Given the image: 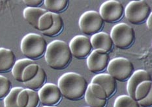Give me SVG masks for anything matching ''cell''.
<instances>
[{
    "label": "cell",
    "instance_id": "6da1fadb",
    "mask_svg": "<svg viewBox=\"0 0 152 107\" xmlns=\"http://www.w3.org/2000/svg\"><path fill=\"white\" fill-rule=\"evenodd\" d=\"M88 85L85 78L75 72L63 74L58 80V86L62 96L71 101L82 98L85 95Z\"/></svg>",
    "mask_w": 152,
    "mask_h": 107
},
{
    "label": "cell",
    "instance_id": "7a4b0ae2",
    "mask_svg": "<svg viewBox=\"0 0 152 107\" xmlns=\"http://www.w3.org/2000/svg\"><path fill=\"white\" fill-rule=\"evenodd\" d=\"M45 58L49 67L53 70H61L69 66L72 55L67 43L56 40L47 45Z\"/></svg>",
    "mask_w": 152,
    "mask_h": 107
},
{
    "label": "cell",
    "instance_id": "3957f363",
    "mask_svg": "<svg viewBox=\"0 0 152 107\" xmlns=\"http://www.w3.org/2000/svg\"><path fill=\"white\" fill-rule=\"evenodd\" d=\"M47 44L41 35L28 33L25 35L20 42L22 54L31 60L38 59L45 53Z\"/></svg>",
    "mask_w": 152,
    "mask_h": 107
},
{
    "label": "cell",
    "instance_id": "277c9868",
    "mask_svg": "<svg viewBox=\"0 0 152 107\" xmlns=\"http://www.w3.org/2000/svg\"><path fill=\"white\" fill-rule=\"evenodd\" d=\"M110 37L114 45L120 49H127L133 45L135 40L133 28L125 23H119L112 28Z\"/></svg>",
    "mask_w": 152,
    "mask_h": 107
},
{
    "label": "cell",
    "instance_id": "5b68a950",
    "mask_svg": "<svg viewBox=\"0 0 152 107\" xmlns=\"http://www.w3.org/2000/svg\"><path fill=\"white\" fill-rule=\"evenodd\" d=\"M151 13L150 6L145 0L131 1L124 8L125 18L134 25L142 24Z\"/></svg>",
    "mask_w": 152,
    "mask_h": 107
},
{
    "label": "cell",
    "instance_id": "8992f818",
    "mask_svg": "<svg viewBox=\"0 0 152 107\" xmlns=\"http://www.w3.org/2000/svg\"><path fill=\"white\" fill-rule=\"evenodd\" d=\"M107 70L108 73L115 80L124 82L128 80L134 72V66L127 58L116 57L109 61Z\"/></svg>",
    "mask_w": 152,
    "mask_h": 107
},
{
    "label": "cell",
    "instance_id": "52a82bcc",
    "mask_svg": "<svg viewBox=\"0 0 152 107\" xmlns=\"http://www.w3.org/2000/svg\"><path fill=\"white\" fill-rule=\"evenodd\" d=\"M104 24V22L100 14L95 11L84 12L78 20L80 31L87 35H93L100 32L103 27Z\"/></svg>",
    "mask_w": 152,
    "mask_h": 107
},
{
    "label": "cell",
    "instance_id": "ba28073f",
    "mask_svg": "<svg viewBox=\"0 0 152 107\" xmlns=\"http://www.w3.org/2000/svg\"><path fill=\"white\" fill-rule=\"evenodd\" d=\"M99 14L104 22L115 23L118 22L124 14V7L122 3L117 0H108L102 3Z\"/></svg>",
    "mask_w": 152,
    "mask_h": 107
},
{
    "label": "cell",
    "instance_id": "9c48e42d",
    "mask_svg": "<svg viewBox=\"0 0 152 107\" xmlns=\"http://www.w3.org/2000/svg\"><path fill=\"white\" fill-rule=\"evenodd\" d=\"M72 56L78 59L87 57L92 51L90 38L84 35H77L72 38L69 44Z\"/></svg>",
    "mask_w": 152,
    "mask_h": 107
},
{
    "label": "cell",
    "instance_id": "30bf717a",
    "mask_svg": "<svg viewBox=\"0 0 152 107\" xmlns=\"http://www.w3.org/2000/svg\"><path fill=\"white\" fill-rule=\"evenodd\" d=\"M38 95L44 106H55L62 98V94L58 85L53 83H46L38 91Z\"/></svg>",
    "mask_w": 152,
    "mask_h": 107
},
{
    "label": "cell",
    "instance_id": "8fae6325",
    "mask_svg": "<svg viewBox=\"0 0 152 107\" xmlns=\"http://www.w3.org/2000/svg\"><path fill=\"white\" fill-rule=\"evenodd\" d=\"M109 61V55L104 50H93L88 56L86 64L91 72L101 73L107 69Z\"/></svg>",
    "mask_w": 152,
    "mask_h": 107
},
{
    "label": "cell",
    "instance_id": "7c38bea8",
    "mask_svg": "<svg viewBox=\"0 0 152 107\" xmlns=\"http://www.w3.org/2000/svg\"><path fill=\"white\" fill-rule=\"evenodd\" d=\"M91 83L99 84L103 88L107 98L112 97L116 92L117 82L114 78L108 73H99L93 77Z\"/></svg>",
    "mask_w": 152,
    "mask_h": 107
},
{
    "label": "cell",
    "instance_id": "4fadbf2b",
    "mask_svg": "<svg viewBox=\"0 0 152 107\" xmlns=\"http://www.w3.org/2000/svg\"><path fill=\"white\" fill-rule=\"evenodd\" d=\"M90 40L94 50H102L108 53L113 49V42H112L110 34H108L107 32H97V33L91 35Z\"/></svg>",
    "mask_w": 152,
    "mask_h": 107
},
{
    "label": "cell",
    "instance_id": "5bb4252c",
    "mask_svg": "<svg viewBox=\"0 0 152 107\" xmlns=\"http://www.w3.org/2000/svg\"><path fill=\"white\" fill-rule=\"evenodd\" d=\"M144 80H151V75L144 70L134 71L131 76L129 78L127 83V92L130 97L134 99V92L139 84Z\"/></svg>",
    "mask_w": 152,
    "mask_h": 107
},
{
    "label": "cell",
    "instance_id": "9a60e30c",
    "mask_svg": "<svg viewBox=\"0 0 152 107\" xmlns=\"http://www.w3.org/2000/svg\"><path fill=\"white\" fill-rule=\"evenodd\" d=\"M15 62L16 57L14 52L9 49L0 48V73L11 70Z\"/></svg>",
    "mask_w": 152,
    "mask_h": 107
},
{
    "label": "cell",
    "instance_id": "2e32d148",
    "mask_svg": "<svg viewBox=\"0 0 152 107\" xmlns=\"http://www.w3.org/2000/svg\"><path fill=\"white\" fill-rule=\"evenodd\" d=\"M47 11L40 7H26L23 11V16L26 21L35 29H39V20Z\"/></svg>",
    "mask_w": 152,
    "mask_h": 107
},
{
    "label": "cell",
    "instance_id": "e0dca14e",
    "mask_svg": "<svg viewBox=\"0 0 152 107\" xmlns=\"http://www.w3.org/2000/svg\"><path fill=\"white\" fill-rule=\"evenodd\" d=\"M34 63H35L34 60L28 58H22V59L16 60L14 66H13L11 70L12 75L13 77L15 78V79L18 81V82L22 83V74L25 68L29 66V64Z\"/></svg>",
    "mask_w": 152,
    "mask_h": 107
},
{
    "label": "cell",
    "instance_id": "ac0fdd59",
    "mask_svg": "<svg viewBox=\"0 0 152 107\" xmlns=\"http://www.w3.org/2000/svg\"><path fill=\"white\" fill-rule=\"evenodd\" d=\"M46 80H47V73L43 68L40 67L36 76L28 82L24 83V84L26 86H27L28 89L37 90L40 89L44 85Z\"/></svg>",
    "mask_w": 152,
    "mask_h": 107
},
{
    "label": "cell",
    "instance_id": "d6986e66",
    "mask_svg": "<svg viewBox=\"0 0 152 107\" xmlns=\"http://www.w3.org/2000/svg\"><path fill=\"white\" fill-rule=\"evenodd\" d=\"M53 19H54V24L52 27L48 31L42 32V34L47 37H53L59 34L62 31L64 27V22L61 16L59 14L53 13Z\"/></svg>",
    "mask_w": 152,
    "mask_h": 107
},
{
    "label": "cell",
    "instance_id": "ffe728a7",
    "mask_svg": "<svg viewBox=\"0 0 152 107\" xmlns=\"http://www.w3.org/2000/svg\"><path fill=\"white\" fill-rule=\"evenodd\" d=\"M44 5L48 12L59 14L67 9L69 5L67 0H45Z\"/></svg>",
    "mask_w": 152,
    "mask_h": 107
},
{
    "label": "cell",
    "instance_id": "44dd1931",
    "mask_svg": "<svg viewBox=\"0 0 152 107\" xmlns=\"http://www.w3.org/2000/svg\"><path fill=\"white\" fill-rule=\"evenodd\" d=\"M151 80H144L138 85L134 92V99L137 101L144 98L152 90Z\"/></svg>",
    "mask_w": 152,
    "mask_h": 107
},
{
    "label": "cell",
    "instance_id": "7402d4cb",
    "mask_svg": "<svg viewBox=\"0 0 152 107\" xmlns=\"http://www.w3.org/2000/svg\"><path fill=\"white\" fill-rule=\"evenodd\" d=\"M84 97L86 102L90 106V107H105L107 105V100L99 99L92 93L90 84L88 85Z\"/></svg>",
    "mask_w": 152,
    "mask_h": 107
},
{
    "label": "cell",
    "instance_id": "603a6c76",
    "mask_svg": "<svg viewBox=\"0 0 152 107\" xmlns=\"http://www.w3.org/2000/svg\"><path fill=\"white\" fill-rule=\"evenodd\" d=\"M114 107H140L133 97L127 95H121L115 98Z\"/></svg>",
    "mask_w": 152,
    "mask_h": 107
},
{
    "label": "cell",
    "instance_id": "cb8c5ba5",
    "mask_svg": "<svg viewBox=\"0 0 152 107\" xmlns=\"http://www.w3.org/2000/svg\"><path fill=\"white\" fill-rule=\"evenodd\" d=\"M22 89V87H14L11 88L8 95L4 98V107H18L17 98L19 93Z\"/></svg>",
    "mask_w": 152,
    "mask_h": 107
},
{
    "label": "cell",
    "instance_id": "d4e9b609",
    "mask_svg": "<svg viewBox=\"0 0 152 107\" xmlns=\"http://www.w3.org/2000/svg\"><path fill=\"white\" fill-rule=\"evenodd\" d=\"M53 24H54L53 13L47 11L39 19L38 31L41 32L48 31L52 27Z\"/></svg>",
    "mask_w": 152,
    "mask_h": 107
},
{
    "label": "cell",
    "instance_id": "484cf974",
    "mask_svg": "<svg viewBox=\"0 0 152 107\" xmlns=\"http://www.w3.org/2000/svg\"><path fill=\"white\" fill-rule=\"evenodd\" d=\"M40 66L36 63L29 64L25 68L22 74V83L28 82L37 74Z\"/></svg>",
    "mask_w": 152,
    "mask_h": 107
},
{
    "label": "cell",
    "instance_id": "4316f807",
    "mask_svg": "<svg viewBox=\"0 0 152 107\" xmlns=\"http://www.w3.org/2000/svg\"><path fill=\"white\" fill-rule=\"evenodd\" d=\"M12 84L7 77L0 75V99L5 98L11 90Z\"/></svg>",
    "mask_w": 152,
    "mask_h": 107
},
{
    "label": "cell",
    "instance_id": "83f0119b",
    "mask_svg": "<svg viewBox=\"0 0 152 107\" xmlns=\"http://www.w3.org/2000/svg\"><path fill=\"white\" fill-rule=\"evenodd\" d=\"M90 85L91 92L95 97L102 100H107V93L103 88L99 84L95 83H90Z\"/></svg>",
    "mask_w": 152,
    "mask_h": 107
},
{
    "label": "cell",
    "instance_id": "f1b7e54d",
    "mask_svg": "<svg viewBox=\"0 0 152 107\" xmlns=\"http://www.w3.org/2000/svg\"><path fill=\"white\" fill-rule=\"evenodd\" d=\"M27 91L29 93V102L26 107H38L40 104V99L38 93L35 90L28 89Z\"/></svg>",
    "mask_w": 152,
    "mask_h": 107
},
{
    "label": "cell",
    "instance_id": "f546056e",
    "mask_svg": "<svg viewBox=\"0 0 152 107\" xmlns=\"http://www.w3.org/2000/svg\"><path fill=\"white\" fill-rule=\"evenodd\" d=\"M29 93L27 89L23 88L19 93L17 98V105L18 107H26L29 102Z\"/></svg>",
    "mask_w": 152,
    "mask_h": 107
},
{
    "label": "cell",
    "instance_id": "4dcf8cb0",
    "mask_svg": "<svg viewBox=\"0 0 152 107\" xmlns=\"http://www.w3.org/2000/svg\"><path fill=\"white\" fill-rule=\"evenodd\" d=\"M138 105L142 107H151L152 106V90L148 94L146 97L137 101Z\"/></svg>",
    "mask_w": 152,
    "mask_h": 107
},
{
    "label": "cell",
    "instance_id": "1f68e13d",
    "mask_svg": "<svg viewBox=\"0 0 152 107\" xmlns=\"http://www.w3.org/2000/svg\"><path fill=\"white\" fill-rule=\"evenodd\" d=\"M24 3L25 5L27 6V7H39V6L41 5L44 3L42 0H24Z\"/></svg>",
    "mask_w": 152,
    "mask_h": 107
},
{
    "label": "cell",
    "instance_id": "d6a6232c",
    "mask_svg": "<svg viewBox=\"0 0 152 107\" xmlns=\"http://www.w3.org/2000/svg\"><path fill=\"white\" fill-rule=\"evenodd\" d=\"M146 25L148 29L149 30H151V13L150 14V16H148V18L146 19Z\"/></svg>",
    "mask_w": 152,
    "mask_h": 107
},
{
    "label": "cell",
    "instance_id": "836d02e7",
    "mask_svg": "<svg viewBox=\"0 0 152 107\" xmlns=\"http://www.w3.org/2000/svg\"><path fill=\"white\" fill-rule=\"evenodd\" d=\"M42 107H56V106H44Z\"/></svg>",
    "mask_w": 152,
    "mask_h": 107
},
{
    "label": "cell",
    "instance_id": "e575fe53",
    "mask_svg": "<svg viewBox=\"0 0 152 107\" xmlns=\"http://www.w3.org/2000/svg\"><path fill=\"white\" fill-rule=\"evenodd\" d=\"M84 107H90V106H84Z\"/></svg>",
    "mask_w": 152,
    "mask_h": 107
}]
</instances>
